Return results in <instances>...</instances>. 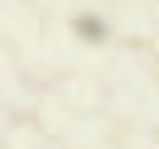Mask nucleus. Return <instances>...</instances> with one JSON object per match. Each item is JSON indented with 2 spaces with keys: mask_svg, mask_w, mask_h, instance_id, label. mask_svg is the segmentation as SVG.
<instances>
[{
  "mask_svg": "<svg viewBox=\"0 0 159 149\" xmlns=\"http://www.w3.org/2000/svg\"><path fill=\"white\" fill-rule=\"evenodd\" d=\"M77 34H82V39H106V24H97V20H77Z\"/></svg>",
  "mask_w": 159,
  "mask_h": 149,
  "instance_id": "1",
  "label": "nucleus"
}]
</instances>
